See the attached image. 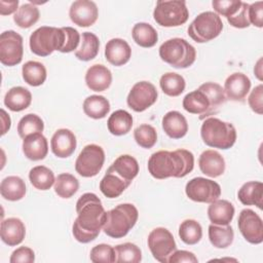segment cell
Here are the masks:
<instances>
[{
    "instance_id": "cell-1",
    "label": "cell",
    "mask_w": 263,
    "mask_h": 263,
    "mask_svg": "<svg viewBox=\"0 0 263 263\" xmlns=\"http://www.w3.org/2000/svg\"><path fill=\"white\" fill-rule=\"evenodd\" d=\"M77 218L72 226L74 238L81 243L95 240L103 229L106 211L101 199L91 192L82 194L76 202Z\"/></svg>"
},
{
    "instance_id": "cell-2",
    "label": "cell",
    "mask_w": 263,
    "mask_h": 263,
    "mask_svg": "<svg viewBox=\"0 0 263 263\" xmlns=\"http://www.w3.org/2000/svg\"><path fill=\"white\" fill-rule=\"evenodd\" d=\"M194 167L193 153L186 149L175 151L160 150L154 152L148 160L150 175L158 180L167 178H183Z\"/></svg>"
},
{
    "instance_id": "cell-3",
    "label": "cell",
    "mask_w": 263,
    "mask_h": 263,
    "mask_svg": "<svg viewBox=\"0 0 263 263\" xmlns=\"http://www.w3.org/2000/svg\"><path fill=\"white\" fill-rule=\"evenodd\" d=\"M224 88L216 82H205L183 99V108L191 114L199 115L203 120L218 112L219 108L226 102Z\"/></svg>"
},
{
    "instance_id": "cell-4",
    "label": "cell",
    "mask_w": 263,
    "mask_h": 263,
    "mask_svg": "<svg viewBox=\"0 0 263 263\" xmlns=\"http://www.w3.org/2000/svg\"><path fill=\"white\" fill-rule=\"evenodd\" d=\"M200 136L206 146L222 150L230 149L237 137L236 129L232 123L212 116L203 119Z\"/></svg>"
},
{
    "instance_id": "cell-5",
    "label": "cell",
    "mask_w": 263,
    "mask_h": 263,
    "mask_svg": "<svg viewBox=\"0 0 263 263\" xmlns=\"http://www.w3.org/2000/svg\"><path fill=\"white\" fill-rule=\"evenodd\" d=\"M138 218L139 212L134 204H118L114 209L106 212L103 231L112 238H121L136 225Z\"/></svg>"
},
{
    "instance_id": "cell-6",
    "label": "cell",
    "mask_w": 263,
    "mask_h": 263,
    "mask_svg": "<svg viewBox=\"0 0 263 263\" xmlns=\"http://www.w3.org/2000/svg\"><path fill=\"white\" fill-rule=\"evenodd\" d=\"M159 57L166 64L177 69H185L193 65L196 50L183 38H171L159 47Z\"/></svg>"
},
{
    "instance_id": "cell-7",
    "label": "cell",
    "mask_w": 263,
    "mask_h": 263,
    "mask_svg": "<svg viewBox=\"0 0 263 263\" xmlns=\"http://www.w3.org/2000/svg\"><path fill=\"white\" fill-rule=\"evenodd\" d=\"M65 42V33L62 28L42 26L30 36L31 51L38 57H47L54 50H61Z\"/></svg>"
},
{
    "instance_id": "cell-8",
    "label": "cell",
    "mask_w": 263,
    "mask_h": 263,
    "mask_svg": "<svg viewBox=\"0 0 263 263\" xmlns=\"http://www.w3.org/2000/svg\"><path fill=\"white\" fill-rule=\"evenodd\" d=\"M222 30L223 22L220 15L214 11H203L191 22L187 32L195 42L204 43L218 37Z\"/></svg>"
},
{
    "instance_id": "cell-9",
    "label": "cell",
    "mask_w": 263,
    "mask_h": 263,
    "mask_svg": "<svg viewBox=\"0 0 263 263\" xmlns=\"http://www.w3.org/2000/svg\"><path fill=\"white\" fill-rule=\"evenodd\" d=\"M189 17V11L185 1H157L153 18L161 27H179L184 25Z\"/></svg>"
},
{
    "instance_id": "cell-10",
    "label": "cell",
    "mask_w": 263,
    "mask_h": 263,
    "mask_svg": "<svg viewBox=\"0 0 263 263\" xmlns=\"http://www.w3.org/2000/svg\"><path fill=\"white\" fill-rule=\"evenodd\" d=\"M105 162L104 149L97 144L86 145L75 161V171L81 177L91 178L97 176Z\"/></svg>"
},
{
    "instance_id": "cell-11",
    "label": "cell",
    "mask_w": 263,
    "mask_h": 263,
    "mask_svg": "<svg viewBox=\"0 0 263 263\" xmlns=\"http://www.w3.org/2000/svg\"><path fill=\"white\" fill-rule=\"evenodd\" d=\"M147 243L153 258L160 263H168L170 256L177 250L173 234L164 227H156L151 230Z\"/></svg>"
},
{
    "instance_id": "cell-12",
    "label": "cell",
    "mask_w": 263,
    "mask_h": 263,
    "mask_svg": "<svg viewBox=\"0 0 263 263\" xmlns=\"http://www.w3.org/2000/svg\"><path fill=\"white\" fill-rule=\"evenodd\" d=\"M185 192L187 197L195 202L211 203L220 197L221 187L211 179L196 177L187 182Z\"/></svg>"
},
{
    "instance_id": "cell-13",
    "label": "cell",
    "mask_w": 263,
    "mask_h": 263,
    "mask_svg": "<svg viewBox=\"0 0 263 263\" xmlns=\"http://www.w3.org/2000/svg\"><path fill=\"white\" fill-rule=\"evenodd\" d=\"M23 37L13 30L4 31L0 35V62L4 66L18 65L24 55Z\"/></svg>"
},
{
    "instance_id": "cell-14",
    "label": "cell",
    "mask_w": 263,
    "mask_h": 263,
    "mask_svg": "<svg viewBox=\"0 0 263 263\" xmlns=\"http://www.w3.org/2000/svg\"><path fill=\"white\" fill-rule=\"evenodd\" d=\"M158 92L154 84L149 81H139L129 90L126 103L135 112H143L157 101Z\"/></svg>"
},
{
    "instance_id": "cell-15",
    "label": "cell",
    "mask_w": 263,
    "mask_h": 263,
    "mask_svg": "<svg viewBox=\"0 0 263 263\" xmlns=\"http://www.w3.org/2000/svg\"><path fill=\"white\" fill-rule=\"evenodd\" d=\"M238 229L243 238L253 245L263 241V222L261 217L251 209H243L237 220Z\"/></svg>"
},
{
    "instance_id": "cell-16",
    "label": "cell",
    "mask_w": 263,
    "mask_h": 263,
    "mask_svg": "<svg viewBox=\"0 0 263 263\" xmlns=\"http://www.w3.org/2000/svg\"><path fill=\"white\" fill-rule=\"evenodd\" d=\"M69 16L72 23L79 27H90L98 20L99 9L93 1L77 0L71 4Z\"/></svg>"
},
{
    "instance_id": "cell-17",
    "label": "cell",
    "mask_w": 263,
    "mask_h": 263,
    "mask_svg": "<svg viewBox=\"0 0 263 263\" xmlns=\"http://www.w3.org/2000/svg\"><path fill=\"white\" fill-rule=\"evenodd\" d=\"M251 89L250 78L240 72L230 74L224 83V92L227 100L234 102H245Z\"/></svg>"
},
{
    "instance_id": "cell-18",
    "label": "cell",
    "mask_w": 263,
    "mask_h": 263,
    "mask_svg": "<svg viewBox=\"0 0 263 263\" xmlns=\"http://www.w3.org/2000/svg\"><path fill=\"white\" fill-rule=\"evenodd\" d=\"M76 146V137L74 133L68 128H60L55 130L50 140L51 151L59 158H67L71 156L74 153Z\"/></svg>"
},
{
    "instance_id": "cell-19",
    "label": "cell",
    "mask_w": 263,
    "mask_h": 263,
    "mask_svg": "<svg viewBox=\"0 0 263 263\" xmlns=\"http://www.w3.org/2000/svg\"><path fill=\"white\" fill-rule=\"evenodd\" d=\"M85 83L92 91H104L108 89L112 83L111 71L102 64L90 66L85 73Z\"/></svg>"
},
{
    "instance_id": "cell-20",
    "label": "cell",
    "mask_w": 263,
    "mask_h": 263,
    "mask_svg": "<svg viewBox=\"0 0 263 263\" xmlns=\"http://www.w3.org/2000/svg\"><path fill=\"white\" fill-rule=\"evenodd\" d=\"M132 57L129 44L121 38L110 39L105 45V58L113 66L125 65Z\"/></svg>"
},
{
    "instance_id": "cell-21",
    "label": "cell",
    "mask_w": 263,
    "mask_h": 263,
    "mask_svg": "<svg viewBox=\"0 0 263 263\" xmlns=\"http://www.w3.org/2000/svg\"><path fill=\"white\" fill-rule=\"evenodd\" d=\"M199 170L202 174L211 178H217L224 174L226 163L224 157L216 150H205L198 158Z\"/></svg>"
},
{
    "instance_id": "cell-22",
    "label": "cell",
    "mask_w": 263,
    "mask_h": 263,
    "mask_svg": "<svg viewBox=\"0 0 263 263\" xmlns=\"http://www.w3.org/2000/svg\"><path fill=\"white\" fill-rule=\"evenodd\" d=\"M0 235L2 241L9 247L20 245L26 235V227L24 222L14 217L2 220L0 226Z\"/></svg>"
},
{
    "instance_id": "cell-23",
    "label": "cell",
    "mask_w": 263,
    "mask_h": 263,
    "mask_svg": "<svg viewBox=\"0 0 263 263\" xmlns=\"http://www.w3.org/2000/svg\"><path fill=\"white\" fill-rule=\"evenodd\" d=\"M22 148L28 159L38 161L46 157L48 153V142L42 133H35L23 139Z\"/></svg>"
},
{
    "instance_id": "cell-24",
    "label": "cell",
    "mask_w": 263,
    "mask_h": 263,
    "mask_svg": "<svg viewBox=\"0 0 263 263\" xmlns=\"http://www.w3.org/2000/svg\"><path fill=\"white\" fill-rule=\"evenodd\" d=\"M162 129L172 139H181L188 132V122L179 111H168L162 117Z\"/></svg>"
},
{
    "instance_id": "cell-25",
    "label": "cell",
    "mask_w": 263,
    "mask_h": 263,
    "mask_svg": "<svg viewBox=\"0 0 263 263\" xmlns=\"http://www.w3.org/2000/svg\"><path fill=\"white\" fill-rule=\"evenodd\" d=\"M234 206L226 199H216L208 208V217L212 224L228 225L234 217Z\"/></svg>"
},
{
    "instance_id": "cell-26",
    "label": "cell",
    "mask_w": 263,
    "mask_h": 263,
    "mask_svg": "<svg viewBox=\"0 0 263 263\" xmlns=\"http://www.w3.org/2000/svg\"><path fill=\"white\" fill-rule=\"evenodd\" d=\"M132 184V182L124 180L109 167L100 182L101 192L108 198H116L123 193V191Z\"/></svg>"
},
{
    "instance_id": "cell-27",
    "label": "cell",
    "mask_w": 263,
    "mask_h": 263,
    "mask_svg": "<svg viewBox=\"0 0 263 263\" xmlns=\"http://www.w3.org/2000/svg\"><path fill=\"white\" fill-rule=\"evenodd\" d=\"M239 201L245 205H256L262 210L263 205V183L250 181L245 183L237 192Z\"/></svg>"
},
{
    "instance_id": "cell-28",
    "label": "cell",
    "mask_w": 263,
    "mask_h": 263,
    "mask_svg": "<svg viewBox=\"0 0 263 263\" xmlns=\"http://www.w3.org/2000/svg\"><path fill=\"white\" fill-rule=\"evenodd\" d=\"M32 102V93L23 86L11 87L4 97V105L13 112H21L27 109Z\"/></svg>"
},
{
    "instance_id": "cell-29",
    "label": "cell",
    "mask_w": 263,
    "mask_h": 263,
    "mask_svg": "<svg viewBox=\"0 0 263 263\" xmlns=\"http://www.w3.org/2000/svg\"><path fill=\"white\" fill-rule=\"evenodd\" d=\"M27 192L25 181L17 176H8L1 181L0 193L9 201H17L25 197Z\"/></svg>"
},
{
    "instance_id": "cell-30",
    "label": "cell",
    "mask_w": 263,
    "mask_h": 263,
    "mask_svg": "<svg viewBox=\"0 0 263 263\" xmlns=\"http://www.w3.org/2000/svg\"><path fill=\"white\" fill-rule=\"evenodd\" d=\"M109 168L129 182H132L139 174V163L137 159L128 154L118 156Z\"/></svg>"
},
{
    "instance_id": "cell-31",
    "label": "cell",
    "mask_w": 263,
    "mask_h": 263,
    "mask_svg": "<svg viewBox=\"0 0 263 263\" xmlns=\"http://www.w3.org/2000/svg\"><path fill=\"white\" fill-rule=\"evenodd\" d=\"M100 50V40L91 32H83L81 35L80 46L75 50V57L84 62L93 60Z\"/></svg>"
},
{
    "instance_id": "cell-32",
    "label": "cell",
    "mask_w": 263,
    "mask_h": 263,
    "mask_svg": "<svg viewBox=\"0 0 263 263\" xmlns=\"http://www.w3.org/2000/svg\"><path fill=\"white\" fill-rule=\"evenodd\" d=\"M83 112L85 115L92 119H102L110 112L109 101L99 95H92L87 97L83 102Z\"/></svg>"
},
{
    "instance_id": "cell-33",
    "label": "cell",
    "mask_w": 263,
    "mask_h": 263,
    "mask_svg": "<svg viewBox=\"0 0 263 263\" xmlns=\"http://www.w3.org/2000/svg\"><path fill=\"white\" fill-rule=\"evenodd\" d=\"M108 130L114 136L126 135L133 126V116L125 110L114 111L107 121Z\"/></svg>"
},
{
    "instance_id": "cell-34",
    "label": "cell",
    "mask_w": 263,
    "mask_h": 263,
    "mask_svg": "<svg viewBox=\"0 0 263 263\" xmlns=\"http://www.w3.org/2000/svg\"><path fill=\"white\" fill-rule=\"evenodd\" d=\"M134 41L141 47H153L158 40L156 30L148 23H137L132 30Z\"/></svg>"
},
{
    "instance_id": "cell-35",
    "label": "cell",
    "mask_w": 263,
    "mask_h": 263,
    "mask_svg": "<svg viewBox=\"0 0 263 263\" xmlns=\"http://www.w3.org/2000/svg\"><path fill=\"white\" fill-rule=\"evenodd\" d=\"M234 232L232 227L228 225L211 224L209 226V239L211 243L217 249H226L232 242Z\"/></svg>"
},
{
    "instance_id": "cell-36",
    "label": "cell",
    "mask_w": 263,
    "mask_h": 263,
    "mask_svg": "<svg viewBox=\"0 0 263 263\" xmlns=\"http://www.w3.org/2000/svg\"><path fill=\"white\" fill-rule=\"evenodd\" d=\"M23 79L31 86L42 85L47 77L46 68L42 63L36 61H28L22 68Z\"/></svg>"
},
{
    "instance_id": "cell-37",
    "label": "cell",
    "mask_w": 263,
    "mask_h": 263,
    "mask_svg": "<svg viewBox=\"0 0 263 263\" xmlns=\"http://www.w3.org/2000/svg\"><path fill=\"white\" fill-rule=\"evenodd\" d=\"M29 180L33 187L42 191L50 189L55 182L53 172L44 165L32 167L29 173Z\"/></svg>"
},
{
    "instance_id": "cell-38",
    "label": "cell",
    "mask_w": 263,
    "mask_h": 263,
    "mask_svg": "<svg viewBox=\"0 0 263 263\" xmlns=\"http://www.w3.org/2000/svg\"><path fill=\"white\" fill-rule=\"evenodd\" d=\"M159 85L163 93L166 96L178 97L185 90L186 82L182 75L174 72H167L160 77Z\"/></svg>"
},
{
    "instance_id": "cell-39",
    "label": "cell",
    "mask_w": 263,
    "mask_h": 263,
    "mask_svg": "<svg viewBox=\"0 0 263 263\" xmlns=\"http://www.w3.org/2000/svg\"><path fill=\"white\" fill-rule=\"evenodd\" d=\"M39 16L40 11L37 6L32 3H24L13 14V21L20 28L28 29L38 22Z\"/></svg>"
},
{
    "instance_id": "cell-40",
    "label": "cell",
    "mask_w": 263,
    "mask_h": 263,
    "mask_svg": "<svg viewBox=\"0 0 263 263\" xmlns=\"http://www.w3.org/2000/svg\"><path fill=\"white\" fill-rule=\"evenodd\" d=\"M53 187L58 196L62 198H70L78 191L79 182L72 174L63 173L58 175Z\"/></svg>"
},
{
    "instance_id": "cell-41",
    "label": "cell",
    "mask_w": 263,
    "mask_h": 263,
    "mask_svg": "<svg viewBox=\"0 0 263 263\" xmlns=\"http://www.w3.org/2000/svg\"><path fill=\"white\" fill-rule=\"evenodd\" d=\"M179 236L186 245H196L202 237L201 225L193 219L184 220L179 226Z\"/></svg>"
},
{
    "instance_id": "cell-42",
    "label": "cell",
    "mask_w": 263,
    "mask_h": 263,
    "mask_svg": "<svg viewBox=\"0 0 263 263\" xmlns=\"http://www.w3.org/2000/svg\"><path fill=\"white\" fill-rule=\"evenodd\" d=\"M43 129V120L37 114L33 113L23 116L17 123V134L22 139H25L27 136L35 133H42Z\"/></svg>"
},
{
    "instance_id": "cell-43",
    "label": "cell",
    "mask_w": 263,
    "mask_h": 263,
    "mask_svg": "<svg viewBox=\"0 0 263 263\" xmlns=\"http://www.w3.org/2000/svg\"><path fill=\"white\" fill-rule=\"evenodd\" d=\"M116 262L118 263H139L142 260L141 249L132 242L117 245L115 248Z\"/></svg>"
},
{
    "instance_id": "cell-44",
    "label": "cell",
    "mask_w": 263,
    "mask_h": 263,
    "mask_svg": "<svg viewBox=\"0 0 263 263\" xmlns=\"http://www.w3.org/2000/svg\"><path fill=\"white\" fill-rule=\"evenodd\" d=\"M134 138L140 147L150 149L157 142V133L152 125L141 124L134 130Z\"/></svg>"
},
{
    "instance_id": "cell-45",
    "label": "cell",
    "mask_w": 263,
    "mask_h": 263,
    "mask_svg": "<svg viewBox=\"0 0 263 263\" xmlns=\"http://www.w3.org/2000/svg\"><path fill=\"white\" fill-rule=\"evenodd\" d=\"M90 261L93 263H114L116 262V254L113 247L107 243L95 246L89 253Z\"/></svg>"
},
{
    "instance_id": "cell-46",
    "label": "cell",
    "mask_w": 263,
    "mask_h": 263,
    "mask_svg": "<svg viewBox=\"0 0 263 263\" xmlns=\"http://www.w3.org/2000/svg\"><path fill=\"white\" fill-rule=\"evenodd\" d=\"M241 3L240 0H214L212 6L218 15L221 14L227 18L238 11Z\"/></svg>"
},
{
    "instance_id": "cell-47",
    "label": "cell",
    "mask_w": 263,
    "mask_h": 263,
    "mask_svg": "<svg viewBox=\"0 0 263 263\" xmlns=\"http://www.w3.org/2000/svg\"><path fill=\"white\" fill-rule=\"evenodd\" d=\"M62 29L65 33V42L63 48L60 51L63 53L74 51L75 49H77L81 40L79 32L72 27H63Z\"/></svg>"
},
{
    "instance_id": "cell-48",
    "label": "cell",
    "mask_w": 263,
    "mask_h": 263,
    "mask_svg": "<svg viewBox=\"0 0 263 263\" xmlns=\"http://www.w3.org/2000/svg\"><path fill=\"white\" fill-rule=\"evenodd\" d=\"M249 5L250 4L242 2L238 11L234 15L227 17L228 23L232 27L237 28V29H245V28L250 27L251 24H250V20H249Z\"/></svg>"
},
{
    "instance_id": "cell-49",
    "label": "cell",
    "mask_w": 263,
    "mask_h": 263,
    "mask_svg": "<svg viewBox=\"0 0 263 263\" xmlns=\"http://www.w3.org/2000/svg\"><path fill=\"white\" fill-rule=\"evenodd\" d=\"M248 103L250 108L257 114L261 115L263 113V85L259 84L254 87L251 91Z\"/></svg>"
},
{
    "instance_id": "cell-50",
    "label": "cell",
    "mask_w": 263,
    "mask_h": 263,
    "mask_svg": "<svg viewBox=\"0 0 263 263\" xmlns=\"http://www.w3.org/2000/svg\"><path fill=\"white\" fill-rule=\"evenodd\" d=\"M35 261V253L29 247H20L14 250L10 256V263H33Z\"/></svg>"
},
{
    "instance_id": "cell-51",
    "label": "cell",
    "mask_w": 263,
    "mask_h": 263,
    "mask_svg": "<svg viewBox=\"0 0 263 263\" xmlns=\"http://www.w3.org/2000/svg\"><path fill=\"white\" fill-rule=\"evenodd\" d=\"M250 24L257 28L263 27V2L257 1L249 5Z\"/></svg>"
},
{
    "instance_id": "cell-52",
    "label": "cell",
    "mask_w": 263,
    "mask_h": 263,
    "mask_svg": "<svg viewBox=\"0 0 263 263\" xmlns=\"http://www.w3.org/2000/svg\"><path fill=\"white\" fill-rule=\"evenodd\" d=\"M182 262L197 263L198 259L192 252L184 251V250H176L168 258V263H182Z\"/></svg>"
},
{
    "instance_id": "cell-53",
    "label": "cell",
    "mask_w": 263,
    "mask_h": 263,
    "mask_svg": "<svg viewBox=\"0 0 263 263\" xmlns=\"http://www.w3.org/2000/svg\"><path fill=\"white\" fill-rule=\"evenodd\" d=\"M17 6H18V0H13V1L0 0V14L7 15L13 12L15 13L18 9Z\"/></svg>"
},
{
    "instance_id": "cell-54",
    "label": "cell",
    "mask_w": 263,
    "mask_h": 263,
    "mask_svg": "<svg viewBox=\"0 0 263 263\" xmlns=\"http://www.w3.org/2000/svg\"><path fill=\"white\" fill-rule=\"evenodd\" d=\"M1 120H2V132H1V135H5L8 129L10 128V124H11V120H10V117L9 115L3 110L1 109Z\"/></svg>"
},
{
    "instance_id": "cell-55",
    "label": "cell",
    "mask_w": 263,
    "mask_h": 263,
    "mask_svg": "<svg viewBox=\"0 0 263 263\" xmlns=\"http://www.w3.org/2000/svg\"><path fill=\"white\" fill-rule=\"evenodd\" d=\"M254 72H255V75L257 76V78L262 81V58H260L258 60V62L256 63L255 67H254Z\"/></svg>"
}]
</instances>
